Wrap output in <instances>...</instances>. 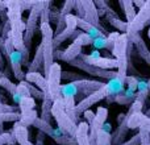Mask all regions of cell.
<instances>
[{"mask_svg": "<svg viewBox=\"0 0 150 145\" xmlns=\"http://www.w3.org/2000/svg\"><path fill=\"white\" fill-rule=\"evenodd\" d=\"M128 48H129V38L127 33H121L119 38L115 41L112 54L115 55V60L117 61V75L121 79H127L128 70L132 68V63L129 62V55H128Z\"/></svg>", "mask_w": 150, "mask_h": 145, "instance_id": "6da1fadb", "label": "cell"}, {"mask_svg": "<svg viewBox=\"0 0 150 145\" xmlns=\"http://www.w3.org/2000/svg\"><path fill=\"white\" fill-rule=\"evenodd\" d=\"M40 31H41V42L42 49H44V60H45V65H44V74L46 77V74L49 72L52 65L54 63V31L52 29L50 23H45L40 25Z\"/></svg>", "mask_w": 150, "mask_h": 145, "instance_id": "7a4b0ae2", "label": "cell"}, {"mask_svg": "<svg viewBox=\"0 0 150 145\" xmlns=\"http://www.w3.org/2000/svg\"><path fill=\"white\" fill-rule=\"evenodd\" d=\"M52 115L54 117V120L57 122V125L61 131H63L65 133H67L71 137L76 136V131H78V124H75L73 120L69 117V115L66 114L65 109V103L63 99H57L55 102H53V107H52Z\"/></svg>", "mask_w": 150, "mask_h": 145, "instance_id": "3957f363", "label": "cell"}, {"mask_svg": "<svg viewBox=\"0 0 150 145\" xmlns=\"http://www.w3.org/2000/svg\"><path fill=\"white\" fill-rule=\"evenodd\" d=\"M33 127L37 128L40 132L45 133L46 136H49L52 140H54L58 145H78L76 139L69 136L67 133H65L63 131H61L59 128L52 127V124L44 122L41 117H37L36 122L33 123Z\"/></svg>", "mask_w": 150, "mask_h": 145, "instance_id": "277c9868", "label": "cell"}, {"mask_svg": "<svg viewBox=\"0 0 150 145\" xmlns=\"http://www.w3.org/2000/svg\"><path fill=\"white\" fill-rule=\"evenodd\" d=\"M61 79H62V68L58 62H54L50 68L49 72L46 74V80H47V95L52 102H55L57 99H61Z\"/></svg>", "mask_w": 150, "mask_h": 145, "instance_id": "5b68a950", "label": "cell"}, {"mask_svg": "<svg viewBox=\"0 0 150 145\" xmlns=\"http://www.w3.org/2000/svg\"><path fill=\"white\" fill-rule=\"evenodd\" d=\"M44 7V1L42 0H37L34 7L30 9V13L28 16V20L25 23V32H24V44L28 49H30L32 41L34 37V32L37 29V24L40 21V16H41V11Z\"/></svg>", "mask_w": 150, "mask_h": 145, "instance_id": "8992f818", "label": "cell"}, {"mask_svg": "<svg viewBox=\"0 0 150 145\" xmlns=\"http://www.w3.org/2000/svg\"><path fill=\"white\" fill-rule=\"evenodd\" d=\"M111 96H112V91H111L109 86L107 85V82H105L101 88H99L98 91L92 92L91 95H88L87 98H84L83 100H80L79 103H76L75 112H76V115H79V116H80V114H84L86 111H88V109H90V107H92L93 104L101 102L103 99L111 98Z\"/></svg>", "mask_w": 150, "mask_h": 145, "instance_id": "52a82bcc", "label": "cell"}, {"mask_svg": "<svg viewBox=\"0 0 150 145\" xmlns=\"http://www.w3.org/2000/svg\"><path fill=\"white\" fill-rule=\"evenodd\" d=\"M148 24H150V0H148V1L145 3V5L137 12L134 20L128 24L127 34L128 36H133V34L141 33V31H142Z\"/></svg>", "mask_w": 150, "mask_h": 145, "instance_id": "ba28073f", "label": "cell"}, {"mask_svg": "<svg viewBox=\"0 0 150 145\" xmlns=\"http://www.w3.org/2000/svg\"><path fill=\"white\" fill-rule=\"evenodd\" d=\"M69 65H71V66H74V68L79 69V70L87 72V74L92 75V77H98V78H101V79H107V82L111 80V79H113L115 77H117V71L98 69V68H95V66H91V65H88V63L83 62L80 58H76V60L70 61Z\"/></svg>", "mask_w": 150, "mask_h": 145, "instance_id": "9c48e42d", "label": "cell"}, {"mask_svg": "<svg viewBox=\"0 0 150 145\" xmlns=\"http://www.w3.org/2000/svg\"><path fill=\"white\" fill-rule=\"evenodd\" d=\"M107 117H108V109H107L105 107H98L95 117H93L92 123L90 124V133H88L90 145H96L98 135L101 131L103 125L107 123Z\"/></svg>", "mask_w": 150, "mask_h": 145, "instance_id": "30bf717a", "label": "cell"}, {"mask_svg": "<svg viewBox=\"0 0 150 145\" xmlns=\"http://www.w3.org/2000/svg\"><path fill=\"white\" fill-rule=\"evenodd\" d=\"M65 18H66V28L63 29L62 33H59L58 36H54V49H57L66 40H69V38L74 40V34L78 31V16L76 15L70 13Z\"/></svg>", "mask_w": 150, "mask_h": 145, "instance_id": "8fae6325", "label": "cell"}, {"mask_svg": "<svg viewBox=\"0 0 150 145\" xmlns=\"http://www.w3.org/2000/svg\"><path fill=\"white\" fill-rule=\"evenodd\" d=\"M78 58L83 61V62L88 63L91 66H95L98 69H103V70H112V69H117V61L115 58H108V57H99L93 58L90 54H80Z\"/></svg>", "mask_w": 150, "mask_h": 145, "instance_id": "7c38bea8", "label": "cell"}, {"mask_svg": "<svg viewBox=\"0 0 150 145\" xmlns=\"http://www.w3.org/2000/svg\"><path fill=\"white\" fill-rule=\"evenodd\" d=\"M82 7H83V11H84V16H83V18H84L87 23L92 24L93 26H96L98 29H100L101 32H105V29L101 26L100 24V20H99V13H98V8H96L95 3L92 1V0H82Z\"/></svg>", "mask_w": 150, "mask_h": 145, "instance_id": "4fadbf2b", "label": "cell"}, {"mask_svg": "<svg viewBox=\"0 0 150 145\" xmlns=\"http://www.w3.org/2000/svg\"><path fill=\"white\" fill-rule=\"evenodd\" d=\"M80 54H82V46H79V45H76L75 42H73V44L69 45L65 50H55L54 58L65 61V62L69 63L70 61L76 60Z\"/></svg>", "mask_w": 150, "mask_h": 145, "instance_id": "5bb4252c", "label": "cell"}, {"mask_svg": "<svg viewBox=\"0 0 150 145\" xmlns=\"http://www.w3.org/2000/svg\"><path fill=\"white\" fill-rule=\"evenodd\" d=\"M128 38H129V41L136 46V49H137V52H138V55L150 66V49L148 48L146 42L144 41L141 33L133 34V36H128Z\"/></svg>", "mask_w": 150, "mask_h": 145, "instance_id": "9a60e30c", "label": "cell"}, {"mask_svg": "<svg viewBox=\"0 0 150 145\" xmlns=\"http://www.w3.org/2000/svg\"><path fill=\"white\" fill-rule=\"evenodd\" d=\"M8 61H9V63H11V69H12V72L16 79L20 80V82L25 79V75H24V72H23V55H21V53L15 50V52L8 57Z\"/></svg>", "mask_w": 150, "mask_h": 145, "instance_id": "2e32d148", "label": "cell"}, {"mask_svg": "<svg viewBox=\"0 0 150 145\" xmlns=\"http://www.w3.org/2000/svg\"><path fill=\"white\" fill-rule=\"evenodd\" d=\"M24 80L29 82L30 85H34V87L42 91L45 96L47 95V80L44 74H41V72H26Z\"/></svg>", "mask_w": 150, "mask_h": 145, "instance_id": "e0dca14e", "label": "cell"}, {"mask_svg": "<svg viewBox=\"0 0 150 145\" xmlns=\"http://www.w3.org/2000/svg\"><path fill=\"white\" fill-rule=\"evenodd\" d=\"M105 18L112 26H115V28L119 31V33H127L128 23L127 21H124V20H121V18L119 17V15H117L112 8H108L107 15H105Z\"/></svg>", "mask_w": 150, "mask_h": 145, "instance_id": "ac0fdd59", "label": "cell"}, {"mask_svg": "<svg viewBox=\"0 0 150 145\" xmlns=\"http://www.w3.org/2000/svg\"><path fill=\"white\" fill-rule=\"evenodd\" d=\"M44 65H45V60H44V49L42 45L40 44L36 49V54L33 57V61L29 62L28 65V72H40V70H44Z\"/></svg>", "mask_w": 150, "mask_h": 145, "instance_id": "d6986e66", "label": "cell"}, {"mask_svg": "<svg viewBox=\"0 0 150 145\" xmlns=\"http://www.w3.org/2000/svg\"><path fill=\"white\" fill-rule=\"evenodd\" d=\"M128 131H129V128H128V117L125 116V119L121 123H119V127L112 133V145H120L124 143L122 140L125 139Z\"/></svg>", "mask_w": 150, "mask_h": 145, "instance_id": "ffe728a7", "label": "cell"}, {"mask_svg": "<svg viewBox=\"0 0 150 145\" xmlns=\"http://www.w3.org/2000/svg\"><path fill=\"white\" fill-rule=\"evenodd\" d=\"M78 29H80L82 32L87 33L88 36H91L93 40H95V38H99V37L105 36V34H104L103 32L100 31V29H98L96 26H93L92 24L87 23L84 18H79V17H78Z\"/></svg>", "mask_w": 150, "mask_h": 145, "instance_id": "44dd1931", "label": "cell"}, {"mask_svg": "<svg viewBox=\"0 0 150 145\" xmlns=\"http://www.w3.org/2000/svg\"><path fill=\"white\" fill-rule=\"evenodd\" d=\"M136 100V92L132 90H129V88H127V90H124L120 95L115 96V98H112L111 100H108V103H112V102H116V103L121 104V106H132L133 103H134Z\"/></svg>", "mask_w": 150, "mask_h": 145, "instance_id": "7402d4cb", "label": "cell"}, {"mask_svg": "<svg viewBox=\"0 0 150 145\" xmlns=\"http://www.w3.org/2000/svg\"><path fill=\"white\" fill-rule=\"evenodd\" d=\"M88 133H90V125L86 122H80L78 124V131H76V144L78 145H90L88 140Z\"/></svg>", "mask_w": 150, "mask_h": 145, "instance_id": "603a6c76", "label": "cell"}, {"mask_svg": "<svg viewBox=\"0 0 150 145\" xmlns=\"http://www.w3.org/2000/svg\"><path fill=\"white\" fill-rule=\"evenodd\" d=\"M119 4L122 7V11H124L125 13V18H127V23H132L133 20H134L136 15H137V11H136V7L134 4H133L132 0H120Z\"/></svg>", "mask_w": 150, "mask_h": 145, "instance_id": "cb8c5ba5", "label": "cell"}, {"mask_svg": "<svg viewBox=\"0 0 150 145\" xmlns=\"http://www.w3.org/2000/svg\"><path fill=\"white\" fill-rule=\"evenodd\" d=\"M52 107H53V102L45 96V99L42 100V104H41V119L44 122L49 123V124H52V117H53Z\"/></svg>", "mask_w": 150, "mask_h": 145, "instance_id": "d4e9b609", "label": "cell"}, {"mask_svg": "<svg viewBox=\"0 0 150 145\" xmlns=\"http://www.w3.org/2000/svg\"><path fill=\"white\" fill-rule=\"evenodd\" d=\"M150 91H149V86L146 80H138V87H137V92H136V100L140 103H145L148 99Z\"/></svg>", "mask_w": 150, "mask_h": 145, "instance_id": "484cf974", "label": "cell"}, {"mask_svg": "<svg viewBox=\"0 0 150 145\" xmlns=\"http://www.w3.org/2000/svg\"><path fill=\"white\" fill-rule=\"evenodd\" d=\"M37 111L33 109V111H29V112H24V114H20V123L23 127H29V125H33V123L36 122L37 119Z\"/></svg>", "mask_w": 150, "mask_h": 145, "instance_id": "4316f807", "label": "cell"}, {"mask_svg": "<svg viewBox=\"0 0 150 145\" xmlns=\"http://www.w3.org/2000/svg\"><path fill=\"white\" fill-rule=\"evenodd\" d=\"M34 107H36V100H34L32 96H28V98L21 99V102L18 103V109H20V114L33 111Z\"/></svg>", "mask_w": 150, "mask_h": 145, "instance_id": "83f0119b", "label": "cell"}, {"mask_svg": "<svg viewBox=\"0 0 150 145\" xmlns=\"http://www.w3.org/2000/svg\"><path fill=\"white\" fill-rule=\"evenodd\" d=\"M93 48H95V50H100V49H108L112 52V49H113V46L111 45V42L108 41V37L107 36H103V37H99V38H95L92 42Z\"/></svg>", "mask_w": 150, "mask_h": 145, "instance_id": "f1b7e54d", "label": "cell"}, {"mask_svg": "<svg viewBox=\"0 0 150 145\" xmlns=\"http://www.w3.org/2000/svg\"><path fill=\"white\" fill-rule=\"evenodd\" d=\"M21 82L24 83V86H25L26 88H28V91H29V94H30V96L34 99V100H44L45 99V95H44V92L42 91H40L37 87H34L33 85H30L29 82H26V80H21Z\"/></svg>", "mask_w": 150, "mask_h": 145, "instance_id": "f546056e", "label": "cell"}, {"mask_svg": "<svg viewBox=\"0 0 150 145\" xmlns=\"http://www.w3.org/2000/svg\"><path fill=\"white\" fill-rule=\"evenodd\" d=\"M0 86H1L3 88H5V90H7L12 96L16 95V91H17V85H16V83H13L12 80H9V78H7V77L0 78Z\"/></svg>", "mask_w": 150, "mask_h": 145, "instance_id": "4dcf8cb0", "label": "cell"}, {"mask_svg": "<svg viewBox=\"0 0 150 145\" xmlns=\"http://www.w3.org/2000/svg\"><path fill=\"white\" fill-rule=\"evenodd\" d=\"M52 4H53L52 1H44V7H42V11H41V16H40V21H41V24L49 23L50 21V15H52L50 5Z\"/></svg>", "mask_w": 150, "mask_h": 145, "instance_id": "1f68e13d", "label": "cell"}, {"mask_svg": "<svg viewBox=\"0 0 150 145\" xmlns=\"http://www.w3.org/2000/svg\"><path fill=\"white\" fill-rule=\"evenodd\" d=\"M73 42H75L76 45H79V46H82V48H83V46H88V45H92L93 38H92L91 36H88L87 33L82 32V33H80L79 36H78Z\"/></svg>", "mask_w": 150, "mask_h": 145, "instance_id": "d6a6232c", "label": "cell"}, {"mask_svg": "<svg viewBox=\"0 0 150 145\" xmlns=\"http://www.w3.org/2000/svg\"><path fill=\"white\" fill-rule=\"evenodd\" d=\"M75 4H76L75 0H67V1H65L63 3V7L59 9V15L62 16V17L70 15L71 11H73V8H75Z\"/></svg>", "mask_w": 150, "mask_h": 145, "instance_id": "836d02e7", "label": "cell"}, {"mask_svg": "<svg viewBox=\"0 0 150 145\" xmlns=\"http://www.w3.org/2000/svg\"><path fill=\"white\" fill-rule=\"evenodd\" d=\"M125 85L128 86V88L134 92H137V87H138V79L134 75H128L127 79H125Z\"/></svg>", "mask_w": 150, "mask_h": 145, "instance_id": "e575fe53", "label": "cell"}, {"mask_svg": "<svg viewBox=\"0 0 150 145\" xmlns=\"http://www.w3.org/2000/svg\"><path fill=\"white\" fill-rule=\"evenodd\" d=\"M98 8V13H99V17L101 16H105L107 15V11H108V1H103V0H99V1H93Z\"/></svg>", "mask_w": 150, "mask_h": 145, "instance_id": "d590c367", "label": "cell"}, {"mask_svg": "<svg viewBox=\"0 0 150 145\" xmlns=\"http://www.w3.org/2000/svg\"><path fill=\"white\" fill-rule=\"evenodd\" d=\"M142 108H144V104L134 100V103L129 107V111H128L127 115L128 116H132V115H134V114H140V112H142Z\"/></svg>", "mask_w": 150, "mask_h": 145, "instance_id": "8d00e7d4", "label": "cell"}, {"mask_svg": "<svg viewBox=\"0 0 150 145\" xmlns=\"http://www.w3.org/2000/svg\"><path fill=\"white\" fill-rule=\"evenodd\" d=\"M62 79H67L71 80V82H75V80H80V79H84L82 75H76L71 71H62Z\"/></svg>", "mask_w": 150, "mask_h": 145, "instance_id": "74e56055", "label": "cell"}, {"mask_svg": "<svg viewBox=\"0 0 150 145\" xmlns=\"http://www.w3.org/2000/svg\"><path fill=\"white\" fill-rule=\"evenodd\" d=\"M140 144H141V136H140V132H138L134 136H132L129 140L124 141V143L120 145H140Z\"/></svg>", "mask_w": 150, "mask_h": 145, "instance_id": "f35d334b", "label": "cell"}, {"mask_svg": "<svg viewBox=\"0 0 150 145\" xmlns=\"http://www.w3.org/2000/svg\"><path fill=\"white\" fill-rule=\"evenodd\" d=\"M141 136V144L140 145H150V133L145 131H138Z\"/></svg>", "mask_w": 150, "mask_h": 145, "instance_id": "ab89813d", "label": "cell"}, {"mask_svg": "<svg viewBox=\"0 0 150 145\" xmlns=\"http://www.w3.org/2000/svg\"><path fill=\"white\" fill-rule=\"evenodd\" d=\"M83 116H84V119H86V123H88V125L92 123V120H93V117H95V114H93L92 111H86L84 114H83Z\"/></svg>", "mask_w": 150, "mask_h": 145, "instance_id": "60d3db41", "label": "cell"}, {"mask_svg": "<svg viewBox=\"0 0 150 145\" xmlns=\"http://www.w3.org/2000/svg\"><path fill=\"white\" fill-rule=\"evenodd\" d=\"M45 133L40 132L38 131V135H37V145H44V141H45Z\"/></svg>", "mask_w": 150, "mask_h": 145, "instance_id": "b9f144b4", "label": "cell"}, {"mask_svg": "<svg viewBox=\"0 0 150 145\" xmlns=\"http://www.w3.org/2000/svg\"><path fill=\"white\" fill-rule=\"evenodd\" d=\"M3 68H4V61H3V52L0 49V69L3 70Z\"/></svg>", "mask_w": 150, "mask_h": 145, "instance_id": "7bdbcfd3", "label": "cell"}, {"mask_svg": "<svg viewBox=\"0 0 150 145\" xmlns=\"http://www.w3.org/2000/svg\"><path fill=\"white\" fill-rule=\"evenodd\" d=\"M0 49H1V52H3V49H4V40H3L1 36H0Z\"/></svg>", "mask_w": 150, "mask_h": 145, "instance_id": "ee69618b", "label": "cell"}, {"mask_svg": "<svg viewBox=\"0 0 150 145\" xmlns=\"http://www.w3.org/2000/svg\"><path fill=\"white\" fill-rule=\"evenodd\" d=\"M3 77H5V72L1 70V69H0V78H3Z\"/></svg>", "mask_w": 150, "mask_h": 145, "instance_id": "f6af8a7d", "label": "cell"}, {"mask_svg": "<svg viewBox=\"0 0 150 145\" xmlns=\"http://www.w3.org/2000/svg\"><path fill=\"white\" fill-rule=\"evenodd\" d=\"M0 104H1V102H0Z\"/></svg>", "mask_w": 150, "mask_h": 145, "instance_id": "bcb514c9", "label": "cell"}]
</instances>
